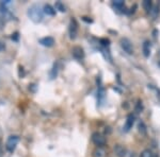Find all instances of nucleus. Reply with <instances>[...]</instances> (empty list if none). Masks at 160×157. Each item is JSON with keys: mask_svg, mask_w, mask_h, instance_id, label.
Here are the masks:
<instances>
[{"mask_svg": "<svg viewBox=\"0 0 160 157\" xmlns=\"http://www.w3.org/2000/svg\"><path fill=\"white\" fill-rule=\"evenodd\" d=\"M28 17L32 20L33 22L38 24V22H41L43 20V16H44V10H42L38 4H33L31 6L29 9H28Z\"/></svg>", "mask_w": 160, "mask_h": 157, "instance_id": "f257e3e1", "label": "nucleus"}, {"mask_svg": "<svg viewBox=\"0 0 160 157\" xmlns=\"http://www.w3.org/2000/svg\"><path fill=\"white\" fill-rule=\"evenodd\" d=\"M18 141H19V137L17 135L9 136V138H8V140H7V143H6L8 151L9 152L14 151L15 148H16V145H17V143H18Z\"/></svg>", "mask_w": 160, "mask_h": 157, "instance_id": "f03ea898", "label": "nucleus"}, {"mask_svg": "<svg viewBox=\"0 0 160 157\" xmlns=\"http://www.w3.org/2000/svg\"><path fill=\"white\" fill-rule=\"evenodd\" d=\"M92 141L98 146V148H102V145H106V137L102 136L100 133L95 132V133H93V135H92Z\"/></svg>", "mask_w": 160, "mask_h": 157, "instance_id": "7ed1b4c3", "label": "nucleus"}, {"mask_svg": "<svg viewBox=\"0 0 160 157\" xmlns=\"http://www.w3.org/2000/svg\"><path fill=\"white\" fill-rule=\"evenodd\" d=\"M121 47L124 51H125L126 53H128V54H132L133 53V47H132V44L128 38H122L121 39Z\"/></svg>", "mask_w": 160, "mask_h": 157, "instance_id": "20e7f679", "label": "nucleus"}, {"mask_svg": "<svg viewBox=\"0 0 160 157\" xmlns=\"http://www.w3.org/2000/svg\"><path fill=\"white\" fill-rule=\"evenodd\" d=\"M72 54L76 60H82L84 58V52L83 49L81 47H74L73 50H72Z\"/></svg>", "mask_w": 160, "mask_h": 157, "instance_id": "39448f33", "label": "nucleus"}, {"mask_svg": "<svg viewBox=\"0 0 160 157\" xmlns=\"http://www.w3.org/2000/svg\"><path fill=\"white\" fill-rule=\"evenodd\" d=\"M40 44L43 45L44 47H52L53 44H55V39L50 36H46L40 39Z\"/></svg>", "mask_w": 160, "mask_h": 157, "instance_id": "423d86ee", "label": "nucleus"}, {"mask_svg": "<svg viewBox=\"0 0 160 157\" xmlns=\"http://www.w3.org/2000/svg\"><path fill=\"white\" fill-rule=\"evenodd\" d=\"M77 29H78V27H77V22H76V20L73 19L71 21V25H69V36H71V38L76 37Z\"/></svg>", "mask_w": 160, "mask_h": 157, "instance_id": "0eeeda50", "label": "nucleus"}, {"mask_svg": "<svg viewBox=\"0 0 160 157\" xmlns=\"http://www.w3.org/2000/svg\"><path fill=\"white\" fill-rule=\"evenodd\" d=\"M114 153L118 157H125L126 156V149L123 145H117L114 146Z\"/></svg>", "mask_w": 160, "mask_h": 157, "instance_id": "6e6552de", "label": "nucleus"}, {"mask_svg": "<svg viewBox=\"0 0 160 157\" xmlns=\"http://www.w3.org/2000/svg\"><path fill=\"white\" fill-rule=\"evenodd\" d=\"M133 123H135V117L132 115H129L127 118V121H126V124H125V131L128 132L131 127H132Z\"/></svg>", "mask_w": 160, "mask_h": 157, "instance_id": "1a4fd4ad", "label": "nucleus"}, {"mask_svg": "<svg viewBox=\"0 0 160 157\" xmlns=\"http://www.w3.org/2000/svg\"><path fill=\"white\" fill-rule=\"evenodd\" d=\"M106 150L104 148H97L93 153V157H106Z\"/></svg>", "mask_w": 160, "mask_h": 157, "instance_id": "9d476101", "label": "nucleus"}, {"mask_svg": "<svg viewBox=\"0 0 160 157\" xmlns=\"http://www.w3.org/2000/svg\"><path fill=\"white\" fill-rule=\"evenodd\" d=\"M44 13L47 15H50V16H53V15L56 14V10L53 9L52 7L49 6V4H46V6H44Z\"/></svg>", "mask_w": 160, "mask_h": 157, "instance_id": "9b49d317", "label": "nucleus"}, {"mask_svg": "<svg viewBox=\"0 0 160 157\" xmlns=\"http://www.w3.org/2000/svg\"><path fill=\"white\" fill-rule=\"evenodd\" d=\"M143 54L145 58H148L149 54H151V48H149V43L148 40L143 44Z\"/></svg>", "mask_w": 160, "mask_h": 157, "instance_id": "f8f14e48", "label": "nucleus"}, {"mask_svg": "<svg viewBox=\"0 0 160 157\" xmlns=\"http://www.w3.org/2000/svg\"><path fill=\"white\" fill-rule=\"evenodd\" d=\"M143 7L148 13L152 12V9H153V3H152L151 0H145V1L143 2Z\"/></svg>", "mask_w": 160, "mask_h": 157, "instance_id": "ddd939ff", "label": "nucleus"}, {"mask_svg": "<svg viewBox=\"0 0 160 157\" xmlns=\"http://www.w3.org/2000/svg\"><path fill=\"white\" fill-rule=\"evenodd\" d=\"M113 7H117L118 10H122L125 7V2L123 0H115V1H113Z\"/></svg>", "mask_w": 160, "mask_h": 157, "instance_id": "4468645a", "label": "nucleus"}, {"mask_svg": "<svg viewBox=\"0 0 160 157\" xmlns=\"http://www.w3.org/2000/svg\"><path fill=\"white\" fill-rule=\"evenodd\" d=\"M55 9H56V10H59L60 12H65V11H66V10H65V7H64V4L62 3V2H60V1L56 2Z\"/></svg>", "mask_w": 160, "mask_h": 157, "instance_id": "2eb2a0df", "label": "nucleus"}, {"mask_svg": "<svg viewBox=\"0 0 160 157\" xmlns=\"http://www.w3.org/2000/svg\"><path fill=\"white\" fill-rule=\"evenodd\" d=\"M140 157H154V155H153V153H152V151H149V150H144V151L141 153Z\"/></svg>", "mask_w": 160, "mask_h": 157, "instance_id": "dca6fc26", "label": "nucleus"}, {"mask_svg": "<svg viewBox=\"0 0 160 157\" xmlns=\"http://www.w3.org/2000/svg\"><path fill=\"white\" fill-rule=\"evenodd\" d=\"M139 131H140L142 134H145L146 133V128H145V125H144L143 122H141L140 124H139Z\"/></svg>", "mask_w": 160, "mask_h": 157, "instance_id": "f3484780", "label": "nucleus"}, {"mask_svg": "<svg viewBox=\"0 0 160 157\" xmlns=\"http://www.w3.org/2000/svg\"><path fill=\"white\" fill-rule=\"evenodd\" d=\"M57 66H55L52 68V70H51V73H50V76H51V79H53V78H56L57 76V72H58V70H57Z\"/></svg>", "mask_w": 160, "mask_h": 157, "instance_id": "a211bd4d", "label": "nucleus"}, {"mask_svg": "<svg viewBox=\"0 0 160 157\" xmlns=\"http://www.w3.org/2000/svg\"><path fill=\"white\" fill-rule=\"evenodd\" d=\"M100 43H102V46H108V43H109V40H106V39H100Z\"/></svg>", "mask_w": 160, "mask_h": 157, "instance_id": "6ab92c4d", "label": "nucleus"}, {"mask_svg": "<svg viewBox=\"0 0 160 157\" xmlns=\"http://www.w3.org/2000/svg\"><path fill=\"white\" fill-rule=\"evenodd\" d=\"M1 49H2V44L0 43V50H1Z\"/></svg>", "mask_w": 160, "mask_h": 157, "instance_id": "aec40b11", "label": "nucleus"}]
</instances>
